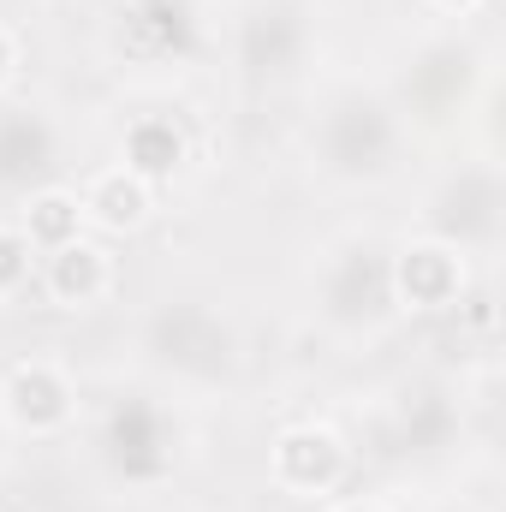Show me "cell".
Listing matches in <instances>:
<instances>
[{
    "mask_svg": "<svg viewBox=\"0 0 506 512\" xmlns=\"http://www.w3.org/2000/svg\"><path fill=\"white\" fill-rule=\"evenodd\" d=\"M423 6H429L435 18H453V24H465V18H483L495 0H423Z\"/></svg>",
    "mask_w": 506,
    "mask_h": 512,
    "instance_id": "44dd1931",
    "label": "cell"
},
{
    "mask_svg": "<svg viewBox=\"0 0 506 512\" xmlns=\"http://www.w3.org/2000/svg\"><path fill=\"white\" fill-rule=\"evenodd\" d=\"M36 292L48 310H66V316H90L102 304H114L120 292V256L108 239L96 233H78L66 245L36 256Z\"/></svg>",
    "mask_w": 506,
    "mask_h": 512,
    "instance_id": "5bb4252c",
    "label": "cell"
},
{
    "mask_svg": "<svg viewBox=\"0 0 506 512\" xmlns=\"http://www.w3.org/2000/svg\"><path fill=\"white\" fill-rule=\"evenodd\" d=\"M36 286V245L12 215H0V304H18Z\"/></svg>",
    "mask_w": 506,
    "mask_h": 512,
    "instance_id": "ac0fdd59",
    "label": "cell"
},
{
    "mask_svg": "<svg viewBox=\"0 0 506 512\" xmlns=\"http://www.w3.org/2000/svg\"><path fill=\"white\" fill-rule=\"evenodd\" d=\"M78 209H84V233H96V239L114 245V239H137L155 221L161 191L149 179L126 173L120 161H108V167H96V173L78 179Z\"/></svg>",
    "mask_w": 506,
    "mask_h": 512,
    "instance_id": "2e32d148",
    "label": "cell"
},
{
    "mask_svg": "<svg viewBox=\"0 0 506 512\" xmlns=\"http://www.w3.org/2000/svg\"><path fill=\"white\" fill-rule=\"evenodd\" d=\"M489 84H495V66L483 42H471L465 30H435L393 60L381 90L399 108L405 131L417 137V131H465Z\"/></svg>",
    "mask_w": 506,
    "mask_h": 512,
    "instance_id": "8992f818",
    "label": "cell"
},
{
    "mask_svg": "<svg viewBox=\"0 0 506 512\" xmlns=\"http://www.w3.org/2000/svg\"><path fill=\"white\" fill-rule=\"evenodd\" d=\"M304 155L334 191H381L405 173L411 161V131L399 108L387 102L381 84L340 78L316 96L310 126H304Z\"/></svg>",
    "mask_w": 506,
    "mask_h": 512,
    "instance_id": "3957f363",
    "label": "cell"
},
{
    "mask_svg": "<svg viewBox=\"0 0 506 512\" xmlns=\"http://www.w3.org/2000/svg\"><path fill=\"white\" fill-rule=\"evenodd\" d=\"M0 423L12 441H66L84 423V387L60 352H24L0 370Z\"/></svg>",
    "mask_w": 506,
    "mask_h": 512,
    "instance_id": "8fae6325",
    "label": "cell"
},
{
    "mask_svg": "<svg viewBox=\"0 0 506 512\" xmlns=\"http://www.w3.org/2000/svg\"><path fill=\"white\" fill-rule=\"evenodd\" d=\"M322 48V12L316 0H239L227 30L233 78L251 90H286L310 72Z\"/></svg>",
    "mask_w": 506,
    "mask_h": 512,
    "instance_id": "ba28073f",
    "label": "cell"
},
{
    "mask_svg": "<svg viewBox=\"0 0 506 512\" xmlns=\"http://www.w3.org/2000/svg\"><path fill=\"white\" fill-rule=\"evenodd\" d=\"M393 239H381L376 227H346L334 233L316 268H310V316L328 340L340 346H376L381 334L399 322L393 304Z\"/></svg>",
    "mask_w": 506,
    "mask_h": 512,
    "instance_id": "277c9868",
    "label": "cell"
},
{
    "mask_svg": "<svg viewBox=\"0 0 506 512\" xmlns=\"http://www.w3.org/2000/svg\"><path fill=\"white\" fill-rule=\"evenodd\" d=\"M471 411H465V387L435 370H411L393 376L364 411V447L370 459L393 471H435L465 447Z\"/></svg>",
    "mask_w": 506,
    "mask_h": 512,
    "instance_id": "5b68a950",
    "label": "cell"
},
{
    "mask_svg": "<svg viewBox=\"0 0 506 512\" xmlns=\"http://www.w3.org/2000/svg\"><path fill=\"white\" fill-rule=\"evenodd\" d=\"M12 221L24 227V239L36 245V256H42V251H54V245H66V239H78V233H84L78 185H48V191L24 197V203L12 209Z\"/></svg>",
    "mask_w": 506,
    "mask_h": 512,
    "instance_id": "e0dca14e",
    "label": "cell"
},
{
    "mask_svg": "<svg viewBox=\"0 0 506 512\" xmlns=\"http://www.w3.org/2000/svg\"><path fill=\"white\" fill-rule=\"evenodd\" d=\"M6 441H12V435H6V423H0V471H6Z\"/></svg>",
    "mask_w": 506,
    "mask_h": 512,
    "instance_id": "603a6c76",
    "label": "cell"
},
{
    "mask_svg": "<svg viewBox=\"0 0 506 512\" xmlns=\"http://www.w3.org/2000/svg\"><path fill=\"white\" fill-rule=\"evenodd\" d=\"M447 512H489V507H477V501H459V507H447Z\"/></svg>",
    "mask_w": 506,
    "mask_h": 512,
    "instance_id": "cb8c5ba5",
    "label": "cell"
},
{
    "mask_svg": "<svg viewBox=\"0 0 506 512\" xmlns=\"http://www.w3.org/2000/svg\"><path fill=\"white\" fill-rule=\"evenodd\" d=\"M268 483L298 507H322L358 477V441L328 417H292L268 435Z\"/></svg>",
    "mask_w": 506,
    "mask_h": 512,
    "instance_id": "30bf717a",
    "label": "cell"
},
{
    "mask_svg": "<svg viewBox=\"0 0 506 512\" xmlns=\"http://www.w3.org/2000/svg\"><path fill=\"white\" fill-rule=\"evenodd\" d=\"M66 131L36 102H0V209L12 215L24 197L66 185Z\"/></svg>",
    "mask_w": 506,
    "mask_h": 512,
    "instance_id": "7c38bea8",
    "label": "cell"
},
{
    "mask_svg": "<svg viewBox=\"0 0 506 512\" xmlns=\"http://www.w3.org/2000/svg\"><path fill=\"white\" fill-rule=\"evenodd\" d=\"M411 233L423 239H441L471 262H489L506 239V173L501 155H459L447 161L423 197H417V215H411Z\"/></svg>",
    "mask_w": 506,
    "mask_h": 512,
    "instance_id": "52a82bcc",
    "label": "cell"
},
{
    "mask_svg": "<svg viewBox=\"0 0 506 512\" xmlns=\"http://www.w3.org/2000/svg\"><path fill=\"white\" fill-rule=\"evenodd\" d=\"M84 459L126 501L167 495L191 465L185 399H173V393H161L149 382L102 393L96 411H84Z\"/></svg>",
    "mask_w": 506,
    "mask_h": 512,
    "instance_id": "7a4b0ae2",
    "label": "cell"
},
{
    "mask_svg": "<svg viewBox=\"0 0 506 512\" xmlns=\"http://www.w3.org/2000/svg\"><path fill=\"white\" fill-rule=\"evenodd\" d=\"M131 358L173 399H221L245 382V328L227 304L197 292L149 298L131 322Z\"/></svg>",
    "mask_w": 506,
    "mask_h": 512,
    "instance_id": "6da1fadb",
    "label": "cell"
},
{
    "mask_svg": "<svg viewBox=\"0 0 506 512\" xmlns=\"http://www.w3.org/2000/svg\"><path fill=\"white\" fill-rule=\"evenodd\" d=\"M393 304L399 316L435 322V316H459V304L471 298V256H459L441 239H393Z\"/></svg>",
    "mask_w": 506,
    "mask_h": 512,
    "instance_id": "4fadbf2b",
    "label": "cell"
},
{
    "mask_svg": "<svg viewBox=\"0 0 506 512\" xmlns=\"http://www.w3.org/2000/svg\"><path fill=\"white\" fill-rule=\"evenodd\" d=\"M316 512H399L387 495H352V489H340L334 501H322Z\"/></svg>",
    "mask_w": 506,
    "mask_h": 512,
    "instance_id": "ffe728a7",
    "label": "cell"
},
{
    "mask_svg": "<svg viewBox=\"0 0 506 512\" xmlns=\"http://www.w3.org/2000/svg\"><path fill=\"white\" fill-rule=\"evenodd\" d=\"M18 72H24V36L0 18V102L12 96V84H18Z\"/></svg>",
    "mask_w": 506,
    "mask_h": 512,
    "instance_id": "d6986e66",
    "label": "cell"
},
{
    "mask_svg": "<svg viewBox=\"0 0 506 512\" xmlns=\"http://www.w3.org/2000/svg\"><path fill=\"white\" fill-rule=\"evenodd\" d=\"M131 512H197V507H185L173 495H149V501H131Z\"/></svg>",
    "mask_w": 506,
    "mask_h": 512,
    "instance_id": "7402d4cb",
    "label": "cell"
},
{
    "mask_svg": "<svg viewBox=\"0 0 506 512\" xmlns=\"http://www.w3.org/2000/svg\"><path fill=\"white\" fill-rule=\"evenodd\" d=\"M102 48L126 72H185L209 48V24L197 0H120Z\"/></svg>",
    "mask_w": 506,
    "mask_h": 512,
    "instance_id": "9c48e42d",
    "label": "cell"
},
{
    "mask_svg": "<svg viewBox=\"0 0 506 512\" xmlns=\"http://www.w3.org/2000/svg\"><path fill=\"white\" fill-rule=\"evenodd\" d=\"M114 161L137 173V179H149L155 191H167V185H179L185 179V167L197 161V137L191 126L173 114V108H143V114H131L120 137H114Z\"/></svg>",
    "mask_w": 506,
    "mask_h": 512,
    "instance_id": "9a60e30c",
    "label": "cell"
}]
</instances>
